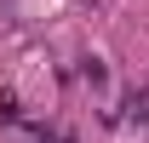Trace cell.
I'll list each match as a JSON object with an SVG mask.
<instances>
[{"instance_id":"cell-2","label":"cell","mask_w":149,"mask_h":143,"mask_svg":"<svg viewBox=\"0 0 149 143\" xmlns=\"http://www.w3.org/2000/svg\"><path fill=\"white\" fill-rule=\"evenodd\" d=\"M126 120H138V126L149 120V92H143V86H138V92L126 97Z\"/></svg>"},{"instance_id":"cell-3","label":"cell","mask_w":149,"mask_h":143,"mask_svg":"<svg viewBox=\"0 0 149 143\" xmlns=\"http://www.w3.org/2000/svg\"><path fill=\"white\" fill-rule=\"evenodd\" d=\"M0 120H6V126L17 120V97H12V92H0Z\"/></svg>"},{"instance_id":"cell-1","label":"cell","mask_w":149,"mask_h":143,"mask_svg":"<svg viewBox=\"0 0 149 143\" xmlns=\"http://www.w3.org/2000/svg\"><path fill=\"white\" fill-rule=\"evenodd\" d=\"M80 74H86V86H92V92H103V86H109V69H103V57H80Z\"/></svg>"}]
</instances>
